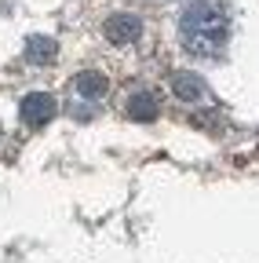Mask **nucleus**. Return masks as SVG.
Masks as SVG:
<instances>
[{"label": "nucleus", "instance_id": "1", "mask_svg": "<svg viewBox=\"0 0 259 263\" xmlns=\"http://www.w3.org/2000/svg\"><path fill=\"white\" fill-rule=\"evenodd\" d=\"M230 41V8L223 0H190L179 11V44L197 59H219Z\"/></svg>", "mask_w": 259, "mask_h": 263}, {"label": "nucleus", "instance_id": "2", "mask_svg": "<svg viewBox=\"0 0 259 263\" xmlns=\"http://www.w3.org/2000/svg\"><path fill=\"white\" fill-rule=\"evenodd\" d=\"M18 114H22V121H26L29 128H44V124L58 114V103H55L51 91H29V95L22 99Z\"/></svg>", "mask_w": 259, "mask_h": 263}, {"label": "nucleus", "instance_id": "3", "mask_svg": "<svg viewBox=\"0 0 259 263\" xmlns=\"http://www.w3.org/2000/svg\"><path fill=\"white\" fill-rule=\"evenodd\" d=\"M103 33H106L113 44H135V41L143 37V18L132 15V11H117V15L106 18Z\"/></svg>", "mask_w": 259, "mask_h": 263}, {"label": "nucleus", "instance_id": "4", "mask_svg": "<svg viewBox=\"0 0 259 263\" xmlns=\"http://www.w3.org/2000/svg\"><path fill=\"white\" fill-rule=\"evenodd\" d=\"M172 91H175V99H183V103H201V99L208 95V84L197 73L179 70V73H172Z\"/></svg>", "mask_w": 259, "mask_h": 263}, {"label": "nucleus", "instance_id": "5", "mask_svg": "<svg viewBox=\"0 0 259 263\" xmlns=\"http://www.w3.org/2000/svg\"><path fill=\"white\" fill-rule=\"evenodd\" d=\"M58 55V44L51 37H44V33H33V37L26 41V62H33V66H51Z\"/></svg>", "mask_w": 259, "mask_h": 263}, {"label": "nucleus", "instance_id": "6", "mask_svg": "<svg viewBox=\"0 0 259 263\" xmlns=\"http://www.w3.org/2000/svg\"><path fill=\"white\" fill-rule=\"evenodd\" d=\"M157 114H161V103H157V95L153 91H135L132 99H128V117H132V121H157Z\"/></svg>", "mask_w": 259, "mask_h": 263}, {"label": "nucleus", "instance_id": "7", "mask_svg": "<svg viewBox=\"0 0 259 263\" xmlns=\"http://www.w3.org/2000/svg\"><path fill=\"white\" fill-rule=\"evenodd\" d=\"M73 91H77L81 99H103V95L110 91V81H106L103 73H95V70H84V73L73 77Z\"/></svg>", "mask_w": 259, "mask_h": 263}]
</instances>
